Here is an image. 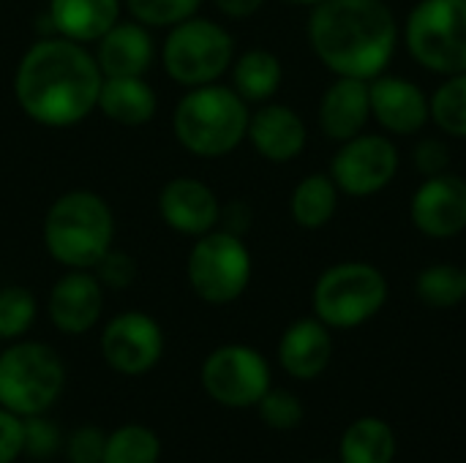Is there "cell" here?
<instances>
[{
    "label": "cell",
    "instance_id": "2",
    "mask_svg": "<svg viewBox=\"0 0 466 463\" xmlns=\"http://www.w3.org/2000/svg\"><path fill=\"white\" fill-rule=\"evenodd\" d=\"M309 41L336 76L371 82L396 55L399 22L382 0H322L311 5Z\"/></svg>",
    "mask_w": 466,
    "mask_h": 463
},
{
    "label": "cell",
    "instance_id": "22",
    "mask_svg": "<svg viewBox=\"0 0 466 463\" xmlns=\"http://www.w3.org/2000/svg\"><path fill=\"white\" fill-rule=\"evenodd\" d=\"M96 109L117 126H145L156 117L158 96L145 76H104Z\"/></svg>",
    "mask_w": 466,
    "mask_h": 463
},
{
    "label": "cell",
    "instance_id": "5",
    "mask_svg": "<svg viewBox=\"0 0 466 463\" xmlns=\"http://www.w3.org/2000/svg\"><path fill=\"white\" fill-rule=\"evenodd\" d=\"M66 388L60 355L41 341H16L0 352V407L33 418L44 415Z\"/></svg>",
    "mask_w": 466,
    "mask_h": 463
},
{
    "label": "cell",
    "instance_id": "21",
    "mask_svg": "<svg viewBox=\"0 0 466 463\" xmlns=\"http://www.w3.org/2000/svg\"><path fill=\"white\" fill-rule=\"evenodd\" d=\"M46 19L55 35L87 46L120 19V0H49Z\"/></svg>",
    "mask_w": 466,
    "mask_h": 463
},
{
    "label": "cell",
    "instance_id": "23",
    "mask_svg": "<svg viewBox=\"0 0 466 463\" xmlns=\"http://www.w3.org/2000/svg\"><path fill=\"white\" fill-rule=\"evenodd\" d=\"M232 87L246 104H268L284 79L281 60L262 46L246 49L240 57L232 60Z\"/></svg>",
    "mask_w": 466,
    "mask_h": 463
},
{
    "label": "cell",
    "instance_id": "38",
    "mask_svg": "<svg viewBox=\"0 0 466 463\" xmlns=\"http://www.w3.org/2000/svg\"><path fill=\"white\" fill-rule=\"evenodd\" d=\"M213 5L229 19H246L257 14L265 5V0H213Z\"/></svg>",
    "mask_w": 466,
    "mask_h": 463
},
{
    "label": "cell",
    "instance_id": "8",
    "mask_svg": "<svg viewBox=\"0 0 466 463\" xmlns=\"http://www.w3.org/2000/svg\"><path fill=\"white\" fill-rule=\"evenodd\" d=\"M410 55L434 74L466 71V0H420L407 19Z\"/></svg>",
    "mask_w": 466,
    "mask_h": 463
},
{
    "label": "cell",
    "instance_id": "9",
    "mask_svg": "<svg viewBox=\"0 0 466 463\" xmlns=\"http://www.w3.org/2000/svg\"><path fill=\"white\" fill-rule=\"evenodd\" d=\"M186 278L202 303H235L251 281V254L243 237L224 229L197 237L186 259Z\"/></svg>",
    "mask_w": 466,
    "mask_h": 463
},
{
    "label": "cell",
    "instance_id": "16",
    "mask_svg": "<svg viewBox=\"0 0 466 463\" xmlns=\"http://www.w3.org/2000/svg\"><path fill=\"white\" fill-rule=\"evenodd\" d=\"M369 96L371 117L390 134H418L431 120L426 93L404 76L380 74L369 82Z\"/></svg>",
    "mask_w": 466,
    "mask_h": 463
},
{
    "label": "cell",
    "instance_id": "24",
    "mask_svg": "<svg viewBox=\"0 0 466 463\" xmlns=\"http://www.w3.org/2000/svg\"><path fill=\"white\" fill-rule=\"evenodd\" d=\"M339 207V186L330 175H306L289 199L292 218L300 229H322L333 221Z\"/></svg>",
    "mask_w": 466,
    "mask_h": 463
},
{
    "label": "cell",
    "instance_id": "20",
    "mask_svg": "<svg viewBox=\"0 0 466 463\" xmlns=\"http://www.w3.org/2000/svg\"><path fill=\"white\" fill-rule=\"evenodd\" d=\"M333 357V338L325 322L298 319L279 341V363L292 379H317Z\"/></svg>",
    "mask_w": 466,
    "mask_h": 463
},
{
    "label": "cell",
    "instance_id": "19",
    "mask_svg": "<svg viewBox=\"0 0 466 463\" xmlns=\"http://www.w3.org/2000/svg\"><path fill=\"white\" fill-rule=\"evenodd\" d=\"M371 117L369 82L355 76H339L319 101V126L328 139L347 142L358 136Z\"/></svg>",
    "mask_w": 466,
    "mask_h": 463
},
{
    "label": "cell",
    "instance_id": "15",
    "mask_svg": "<svg viewBox=\"0 0 466 463\" xmlns=\"http://www.w3.org/2000/svg\"><path fill=\"white\" fill-rule=\"evenodd\" d=\"M46 314L57 333L82 336L104 314V287L93 270H66L46 297Z\"/></svg>",
    "mask_w": 466,
    "mask_h": 463
},
{
    "label": "cell",
    "instance_id": "17",
    "mask_svg": "<svg viewBox=\"0 0 466 463\" xmlns=\"http://www.w3.org/2000/svg\"><path fill=\"white\" fill-rule=\"evenodd\" d=\"M246 139L254 145V150L273 164L295 161L306 147V123L303 117L287 106V104H262L248 117Z\"/></svg>",
    "mask_w": 466,
    "mask_h": 463
},
{
    "label": "cell",
    "instance_id": "11",
    "mask_svg": "<svg viewBox=\"0 0 466 463\" xmlns=\"http://www.w3.org/2000/svg\"><path fill=\"white\" fill-rule=\"evenodd\" d=\"M399 172V150L388 136L358 134L341 142L330 161V177L350 196H374Z\"/></svg>",
    "mask_w": 466,
    "mask_h": 463
},
{
    "label": "cell",
    "instance_id": "31",
    "mask_svg": "<svg viewBox=\"0 0 466 463\" xmlns=\"http://www.w3.org/2000/svg\"><path fill=\"white\" fill-rule=\"evenodd\" d=\"M259 418L273 431H292L303 423V401L289 390H268L259 404Z\"/></svg>",
    "mask_w": 466,
    "mask_h": 463
},
{
    "label": "cell",
    "instance_id": "40",
    "mask_svg": "<svg viewBox=\"0 0 466 463\" xmlns=\"http://www.w3.org/2000/svg\"><path fill=\"white\" fill-rule=\"evenodd\" d=\"M464 273H466V267H464Z\"/></svg>",
    "mask_w": 466,
    "mask_h": 463
},
{
    "label": "cell",
    "instance_id": "18",
    "mask_svg": "<svg viewBox=\"0 0 466 463\" xmlns=\"http://www.w3.org/2000/svg\"><path fill=\"white\" fill-rule=\"evenodd\" d=\"M104 76H145L156 57V44L150 27L126 19L115 22L98 41L93 52Z\"/></svg>",
    "mask_w": 466,
    "mask_h": 463
},
{
    "label": "cell",
    "instance_id": "39",
    "mask_svg": "<svg viewBox=\"0 0 466 463\" xmlns=\"http://www.w3.org/2000/svg\"><path fill=\"white\" fill-rule=\"evenodd\" d=\"M287 3H295V5H317L322 0H287Z\"/></svg>",
    "mask_w": 466,
    "mask_h": 463
},
{
    "label": "cell",
    "instance_id": "28",
    "mask_svg": "<svg viewBox=\"0 0 466 463\" xmlns=\"http://www.w3.org/2000/svg\"><path fill=\"white\" fill-rule=\"evenodd\" d=\"M431 120L451 136L466 139V71L448 76L429 101Z\"/></svg>",
    "mask_w": 466,
    "mask_h": 463
},
{
    "label": "cell",
    "instance_id": "36",
    "mask_svg": "<svg viewBox=\"0 0 466 463\" xmlns=\"http://www.w3.org/2000/svg\"><path fill=\"white\" fill-rule=\"evenodd\" d=\"M448 164H451V150L442 139H434V136H426L418 142L415 147V166L420 175L426 177H434V175H442L448 172Z\"/></svg>",
    "mask_w": 466,
    "mask_h": 463
},
{
    "label": "cell",
    "instance_id": "10",
    "mask_svg": "<svg viewBox=\"0 0 466 463\" xmlns=\"http://www.w3.org/2000/svg\"><path fill=\"white\" fill-rule=\"evenodd\" d=\"M199 377L205 393L229 409L257 407L259 398L270 390L268 360L246 344H227L213 349L205 357Z\"/></svg>",
    "mask_w": 466,
    "mask_h": 463
},
{
    "label": "cell",
    "instance_id": "29",
    "mask_svg": "<svg viewBox=\"0 0 466 463\" xmlns=\"http://www.w3.org/2000/svg\"><path fill=\"white\" fill-rule=\"evenodd\" d=\"M38 314V303L25 287H3L0 289V341L22 338Z\"/></svg>",
    "mask_w": 466,
    "mask_h": 463
},
{
    "label": "cell",
    "instance_id": "14",
    "mask_svg": "<svg viewBox=\"0 0 466 463\" xmlns=\"http://www.w3.org/2000/svg\"><path fill=\"white\" fill-rule=\"evenodd\" d=\"M158 216L172 232L186 235V237H202L218 229L221 202L208 183L180 175L161 186Z\"/></svg>",
    "mask_w": 466,
    "mask_h": 463
},
{
    "label": "cell",
    "instance_id": "35",
    "mask_svg": "<svg viewBox=\"0 0 466 463\" xmlns=\"http://www.w3.org/2000/svg\"><path fill=\"white\" fill-rule=\"evenodd\" d=\"M25 453L22 418L0 407V463H14Z\"/></svg>",
    "mask_w": 466,
    "mask_h": 463
},
{
    "label": "cell",
    "instance_id": "26",
    "mask_svg": "<svg viewBox=\"0 0 466 463\" xmlns=\"http://www.w3.org/2000/svg\"><path fill=\"white\" fill-rule=\"evenodd\" d=\"M161 439L139 423H128L106 434L101 463H158Z\"/></svg>",
    "mask_w": 466,
    "mask_h": 463
},
{
    "label": "cell",
    "instance_id": "27",
    "mask_svg": "<svg viewBox=\"0 0 466 463\" xmlns=\"http://www.w3.org/2000/svg\"><path fill=\"white\" fill-rule=\"evenodd\" d=\"M415 292L431 308H453L466 297V273L456 265L437 262L418 273Z\"/></svg>",
    "mask_w": 466,
    "mask_h": 463
},
{
    "label": "cell",
    "instance_id": "1",
    "mask_svg": "<svg viewBox=\"0 0 466 463\" xmlns=\"http://www.w3.org/2000/svg\"><path fill=\"white\" fill-rule=\"evenodd\" d=\"M104 74L85 44L46 35L27 46L14 71V98L38 126L68 128L98 104Z\"/></svg>",
    "mask_w": 466,
    "mask_h": 463
},
{
    "label": "cell",
    "instance_id": "12",
    "mask_svg": "<svg viewBox=\"0 0 466 463\" xmlns=\"http://www.w3.org/2000/svg\"><path fill=\"white\" fill-rule=\"evenodd\" d=\"M101 357L123 377H142L153 371L164 355V330L145 311H123L101 330Z\"/></svg>",
    "mask_w": 466,
    "mask_h": 463
},
{
    "label": "cell",
    "instance_id": "13",
    "mask_svg": "<svg viewBox=\"0 0 466 463\" xmlns=\"http://www.w3.org/2000/svg\"><path fill=\"white\" fill-rule=\"evenodd\" d=\"M410 216L418 232L426 237H456L466 229V180L442 172L426 177L412 196Z\"/></svg>",
    "mask_w": 466,
    "mask_h": 463
},
{
    "label": "cell",
    "instance_id": "4",
    "mask_svg": "<svg viewBox=\"0 0 466 463\" xmlns=\"http://www.w3.org/2000/svg\"><path fill=\"white\" fill-rule=\"evenodd\" d=\"M248 104L227 85L188 87L172 115V128L183 150L197 158L229 156L248 131Z\"/></svg>",
    "mask_w": 466,
    "mask_h": 463
},
{
    "label": "cell",
    "instance_id": "30",
    "mask_svg": "<svg viewBox=\"0 0 466 463\" xmlns=\"http://www.w3.org/2000/svg\"><path fill=\"white\" fill-rule=\"evenodd\" d=\"M202 0H126L134 22L145 27H172L197 16Z\"/></svg>",
    "mask_w": 466,
    "mask_h": 463
},
{
    "label": "cell",
    "instance_id": "34",
    "mask_svg": "<svg viewBox=\"0 0 466 463\" xmlns=\"http://www.w3.org/2000/svg\"><path fill=\"white\" fill-rule=\"evenodd\" d=\"M106 434L96 426H79L66 439V456L71 463H101Z\"/></svg>",
    "mask_w": 466,
    "mask_h": 463
},
{
    "label": "cell",
    "instance_id": "25",
    "mask_svg": "<svg viewBox=\"0 0 466 463\" xmlns=\"http://www.w3.org/2000/svg\"><path fill=\"white\" fill-rule=\"evenodd\" d=\"M339 453L341 463H393V428L380 418H360L344 431Z\"/></svg>",
    "mask_w": 466,
    "mask_h": 463
},
{
    "label": "cell",
    "instance_id": "33",
    "mask_svg": "<svg viewBox=\"0 0 466 463\" xmlns=\"http://www.w3.org/2000/svg\"><path fill=\"white\" fill-rule=\"evenodd\" d=\"M25 426V453L33 458H49L60 448V431L44 415L22 418Z\"/></svg>",
    "mask_w": 466,
    "mask_h": 463
},
{
    "label": "cell",
    "instance_id": "32",
    "mask_svg": "<svg viewBox=\"0 0 466 463\" xmlns=\"http://www.w3.org/2000/svg\"><path fill=\"white\" fill-rule=\"evenodd\" d=\"M93 273H96V278L101 281L104 289L120 292V289H126V287L134 284V278H137V262H134V257H128L126 251L109 248V251L98 259V265L93 267Z\"/></svg>",
    "mask_w": 466,
    "mask_h": 463
},
{
    "label": "cell",
    "instance_id": "7",
    "mask_svg": "<svg viewBox=\"0 0 466 463\" xmlns=\"http://www.w3.org/2000/svg\"><path fill=\"white\" fill-rule=\"evenodd\" d=\"M311 303L319 322L352 330L382 311L388 303V278L369 262H341L317 278Z\"/></svg>",
    "mask_w": 466,
    "mask_h": 463
},
{
    "label": "cell",
    "instance_id": "3",
    "mask_svg": "<svg viewBox=\"0 0 466 463\" xmlns=\"http://www.w3.org/2000/svg\"><path fill=\"white\" fill-rule=\"evenodd\" d=\"M44 248L66 270H93L112 248L115 216L106 199L87 188L60 194L44 216Z\"/></svg>",
    "mask_w": 466,
    "mask_h": 463
},
{
    "label": "cell",
    "instance_id": "37",
    "mask_svg": "<svg viewBox=\"0 0 466 463\" xmlns=\"http://www.w3.org/2000/svg\"><path fill=\"white\" fill-rule=\"evenodd\" d=\"M218 224H221L224 232H232V235L243 237L246 229L251 226V207H248L243 199L229 202L227 207L221 205V218H218Z\"/></svg>",
    "mask_w": 466,
    "mask_h": 463
},
{
    "label": "cell",
    "instance_id": "6",
    "mask_svg": "<svg viewBox=\"0 0 466 463\" xmlns=\"http://www.w3.org/2000/svg\"><path fill=\"white\" fill-rule=\"evenodd\" d=\"M235 60V38L213 19L191 16L172 25L164 46L161 65L167 76L183 87H202L218 82Z\"/></svg>",
    "mask_w": 466,
    "mask_h": 463
}]
</instances>
